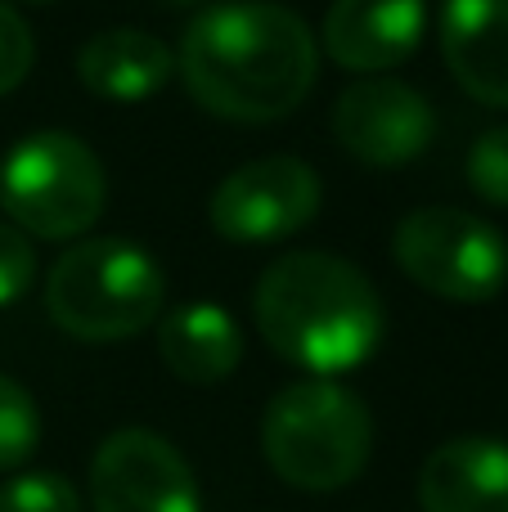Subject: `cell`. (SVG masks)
<instances>
[{
	"label": "cell",
	"instance_id": "obj_17",
	"mask_svg": "<svg viewBox=\"0 0 508 512\" xmlns=\"http://www.w3.org/2000/svg\"><path fill=\"white\" fill-rule=\"evenodd\" d=\"M468 185L491 207H508V126H495L468 149Z\"/></svg>",
	"mask_w": 508,
	"mask_h": 512
},
{
	"label": "cell",
	"instance_id": "obj_9",
	"mask_svg": "<svg viewBox=\"0 0 508 512\" xmlns=\"http://www.w3.org/2000/svg\"><path fill=\"white\" fill-rule=\"evenodd\" d=\"M333 135L338 144L365 167H401L414 162L437 135V113L423 90L396 77L356 81L333 104Z\"/></svg>",
	"mask_w": 508,
	"mask_h": 512
},
{
	"label": "cell",
	"instance_id": "obj_7",
	"mask_svg": "<svg viewBox=\"0 0 508 512\" xmlns=\"http://www.w3.org/2000/svg\"><path fill=\"white\" fill-rule=\"evenodd\" d=\"M320 198L324 185L311 162L275 153V158L243 162L239 171H230L216 185L207 216L225 243L261 248V243L293 239L297 230H306L320 212Z\"/></svg>",
	"mask_w": 508,
	"mask_h": 512
},
{
	"label": "cell",
	"instance_id": "obj_20",
	"mask_svg": "<svg viewBox=\"0 0 508 512\" xmlns=\"http://www.w3.org/2000/svg\"><path fill=\"white\" fill-rule=\"evenodd\" d=\"M176 5H194V0H176Z\"/></svg>",
	"mask_w": 508,
	"mask_h": 512
},
{
	"label": "cell",
	"instance_id": "obj_12",
	"mask_svg": "<svg viewBox=\"0 0 508 512\" xmlns=\"http://www.w3.org/2000/svg\"><path fill=\"white\" fill-rule=\"evenodd\" d=\"M423 512H508V445L459 436L428 454L419 472Z\"/></svg>",
	"mask_w": 508,
	"mask_h": 512
},
{
	"label": "cell",
	"instance_id": "obj_1",
	"mask_svg": "<svg viewBox=\"0 0 508 512\" xmlns=\"http://www.w3.org/2000/svg\"><path fill=\"white\" fill-rule=\"evenodd\" d=\"M176 68L189 95L225 122H279L320 77V41L275 0H221L185 27Z\"/></svg>",
	"mask_w": 508,
	"mask_h": 512
},
{
	"label": "cell",
	"instance_id": "obj_5",
	"mask_svg": "<svg viewBox=\"0 0 508 512\" xmlns=\"http://www.w3.org/2000/svg\"><path fill=\"white\" fill-rule=\"evenodd\" d=\"M108 198L104 162L72 131H32L0 158V203L27 239H77Z\"/></svg>",
	"mask_w": 508,
	"mask_h": 512
},
{
	"label": "cell",
	"instance_id": "obj_14",
	"mask_svg": "<svg viewBox=\"0 0 508 512\" xmlns=\"http://www.w3.org/2000/svg\"><path fill=\"white\" fill-rule=\"evenodd\" d=\"M162 364L189 387H216L243 360V328L216 301H189L158 319Z\"/></svg>",
	"mask_w": 508,
	"mask_h": 512
},
{
	"label": "cell",
	"instance_id": "obj_18",
	"mask_svg": "<svg viewBox=\"0 0 508 512\" xmlns=\"http://www.w3.org/2000/svg\"><path fill=\"white\" fill-rule=\"evenodd\" d=\"M32 59H36L32 27L14 5L0 0V95L23 86L27 72H32Z\"/></svg>",
	"mask_w": 508,
	"mask_h": 512
},
{
	"label": "cell",
	"instance_id": "obj_19",
	"mask_svg": "<svg viewBox=\"0 0 508 512\" xmlns=\"http://www.w3.org/2000/svg\"><path fill=\"white\" fill-rule=\"evenodd\" d=\"M36 279V248L23 230L0 225V306H14Z\"/></svg>",
	"mask_w": 508,
	"mask_h": 512
},
{
	"label": "cell",
	"instance_id": "obj_15",
	"mask_svg": "<svg viewBox=\"0 0 508 512\" xmlns=\"http://www.w3.org/2000/svg\"><path fill=\"white\" fill-rule=\"evenodd\" d=\"M41 445V409L18 378L0 373V472L23 468Z\"/></svg>",
	"mask_w": 508,
	"mask_h": 512
},
{
	"label": "cell",
	"instance_id": "obj_10",
	"mask_svg": "<svg viewBox=\"0 0 508 512\" xmlns=\"http://www.w3.org/2000/svg\"><path fill=\"white\" fill-rule=\"evenodd\" d=\"M423 27L428 0H333L320 45L347 72H387L419 50Z\"/></svg>",
	"mask_w": 508,
	"mask_h": 512
},
{
	"label": "cell",
	"instance_id": "obj_3",
	"mask_svg": "<svg viewBox=\"0 0 508 512\" xmlns=\"http://www.w3.org/2000/svg\"><path fill=\"white\" fill-rule=\"evenodd\" d=\"M261 450L279 481L329 495L365 472L374 450V418L351 387L333 378H302L266 405Z\"/></svg>",
	"mask_w": 508,
	"mask_h": 512
},
{
	"label": "cell",
	"instance_id": "obj_16",
	"mask_svg": "<svg viewBox=\"0 0 508 512\" xmlns=\"http://www.w3.org/2000/svg\"><path fill=\"white\" fill-rule=\"evenodd\" d=\"M0 512H81V495L59 472H18L0 486Z\"/></svg>",
	"mask_w": 508,
	"mask_h": 512
},
{
	"label": "cell",
	"instance_id": "obj_4",
	"mask_svg": "<svg viewBox=\"0 0 508 512\" xmlns=\"http://www.w3.org/2000/svg\"><path fill=\"white\" fill-rule=\"evenodd\" d=\"M167 279L140 243L81 239L45 279V310L77 342H126L162 315Z\"/></svg>",
	"mask_w": 508,
	"mask_h": 512
},
{
	"label": "cell",
	"instance_id": "obj_8",
	"mask_svg": "<svg viewBox=\"0 0 508 512\" xmlns=\"http://www.w3.org/2000/svg\"><path fill=\"white\" fill-rule=\"evenodd\" d=\"M90 508L95 512H203L194 468L167 436L122 427L104 436L90 459Z\"/></svg>",
	"mask_w": 508,
	"mask_h": 512
},
{
	"label": "cell",
	"instance_id": "obj_6",
	"mask_svg": "<svg viewBox=\"0 0 508 512\" xmlns=\"http://www.w3.org/2000/svg\"><path fill=\"white\" fill-rule=\"evenodd\" d=\"M392 256L414 288L446 301H491L508 283V243L459 207H419L392 234Z\"/></svg>",
	"mask_w": 508,
	"mask_h": 512
},
{
	"label": "cell",
	"instance_id": "obj_13",
	"mask_svg": "<svg viewBox=\"0 0 508 512\" xmlns=\"http://www.w3.org/2000/svg\"><path fill=\"white\" fill-rule=\"evenodd\" d=\"M176 72V54L140 27H108L77 50V77L108 104H144Z\"/></svg>",
	"mask_w": 508,
	"mask_h": 512
},
{
	"label": "cell",
	"instance_id": "obj_11",
	"mask_svg": "<svg viewBox=\"0 0 508 512\" xmlns=\"http://www.w3.org/2000/svg\"><path fill=\"white\" fill-rule=\"evenodd\" d=\"M437 32L459 90L486 108H508V0H446Z\"/></svg>",
	"mask_w": 508,
	"mask_h": 512
},
{
	"label": "cell",
	"instance_id": "obj_2",
	"mask_svg": "<svg viewBox=\"0 0 508 512\" xmlns=\"http://www.w3.org/2000/svg\"><path fill=\"white\" fill-rule=\"evenodd\" d=\"M257 333L311 378L351 373L378 351L387 310L360 265L333 252H288L252 288Z\"/></svg>",
	"mask_w": 508,
	"mask_h": 512
}]
</instances>
